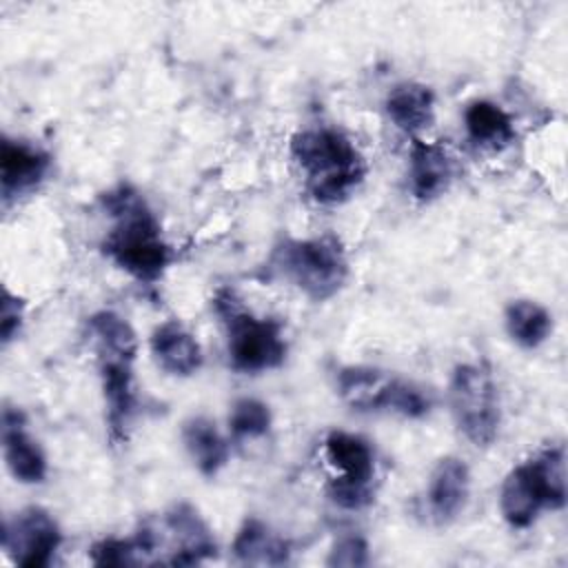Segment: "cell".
I'll return each mask as SVG.
<instances>
[{"label": "cell", "mask_w": 568, "mask_h": 568, "mask_svg": "<svg viewBox=\"0 0 568 568\" xmlns=\"http://www.w3.org/2000/svg\"><path fill=\"white\" fill-rule=\"evenodd\" d=\"M104 206L115 220L102 240L104 255L138 282L160 280L171 264V246L144 197L122 184L104 195Z\"/></svg>", "instance_id": "obj_1"}, {"label": "cell", "mask_w": 568, "mask_h": 568, "mask_svg": "<svg viewBox=\"0 0 568 568\" xmlns=\"http://www.w3.org/2000/svg\"><path fill=\"white\" fill-rule=\"evenodd\" d=\"M291 155L304 175L308 195L320 204L344 202L366 175L362 153L335 126L297 131L291 140Z\"/></svg>", "instance_id": "obj_2"}, {"label": "cell", "mask_w": 568, "mask_h": 568, "mask_svg": "<svg viewBox=\"0 0 568 568\" xmlns=\"http://www.w3.org/2000/svg\"><path fill=\"white\" fill-rule=\"evenodd\" d=\"M89 337L98 353L100 382L106 404V424L113 442L126 439V426L135 408L133 359L138 351L131 324L113 311L89 317Z\"/></svg>", "instance_id": "obj_3"}, {"label": "cell", "mask_w": 568, "mask_h": 568, "mask_svg": "<svg viewBox=\"0 0 568 568\" xmlns=\"http://www.w3.org/2000/svg\"><path fill=\"white\" fill-rule=\"evenodd\" d=\"M566 504L564 446H546L528 462L513 468L499 493V510L513 528H528L544 508Z\"/></svg>", "instance_id": "obj_4"}, {"label": "cell", "mask_w": 568, "mask_h": 568, "mask_svg": "<svg viewBox=\"0 0 568 568\" xmlns=\"http://www.w3.org/2000/svg\"><path fill=\"white\" fill-rule=\"evenodd\" d=\"M215 308L226 328V351L233 368L260 373L275 368L286 357L282 326L275 320L257 317L242 308L231 291H220Z\"/></svg>", "instance_id": "obj_5"}, {"label": "cell", "mask_w": 568, "mask_h": 568, "mask_svg": "<svg viewBox=\"0 0 568 568\" xmlns=\"http://www.w3.org/2000/svg\"><path fill=\"white\" fill-rule=\"evenodd\" d=\"M275 268L291 280L306 297L324 302L346 282L348 262L333 235L311 240H286L273 253Z\"/></svg>", "instance_id": "obj_6"}, {"label": "cell", "mask_w": 568, "mask_h": 568, "mask_svg": "<svg viewBox=\"0 0 568 568\" xmlns=\"http://www.w3.org/2000/svg\"><path fill=\"white\" fill-rule=\"evenodd\" d=\"M448 404L457 428L475 446H490L499 433V393L484 364L455 366L448 384Z\"/></svg>", "instance_id": "obj_7"}, {"label": "cell", "mask_w": 568, "mask_h": 568, "mask_svg": "<svg viewBox=\"0 0 568 568\" xmlns=\"http://www.w3.org/2000/svg\"><path fill=\"white\" fill-rule=\"evenodd\" d=\"M331 466L339 470L326 486L331 501L344 510H362L375 497V455L366 439L353 433L333 430L324 442Z\"/></svg>", "instance_id": "obj_8"}, {"label": "cell", "mask_w": 568, "mask_h": 568, "mask_svg": "<svg viewBox=\"0 0 568 568\" xmlns=\"http://www.w3.org/2000/svg\"><path fill=\"white\" fill-rule=\"evenodd\" d=\"M62 535L55 519L42 508H24L7 519L2 546L11 559L24 568H44L53 561Z\"/></svg>", "instance_id": "obj_9"}, {"label": "cell", "mask_w": 568, "mask_h": 568, "mask_svg": "<svg viewBox=\"0 0 568 568\" xmlns=\"http://www.w3.org/2000/svg\"><path fill=\"white\" fill-rule=\"evenodd\" d=\"M162 524L171 537L166 564L191 566L215 555V539L193 506L175 504L164 513Z\"/></svg>", "instance_id": "obj_10"}, {"label": "cell", "mask_w": 568, "mask_h": 568, "mask_svg": "<svg viewBox=\"0 0 568 568\" xmlns=\"http://www.w3.org/2000/svg\"><path fill=\"white\" fill-rule=\"evenodd\" d=\"M2 450L9 473L22 484H40L47 477V457L38 442L24 430L22 413L2 410Z\"/></svg>", "instance_id": "obj_11"}, {"label": "cell", "mask_w": 568, "mask_h": 568, "mask_svg": "<svg viewBox=\"0 0 568 568\" xmlns=\"http://www.w3.org/2000/svg\"><path fill=\"white\" fill-rule=\"evenodd\" d=\"M49 171V155L24 140L4 138L0 144V189L2 197L29 193L36 189Z\"/></svg>", "instance_id": "obj_12"}, {"label": "cell", "mask_w": 568, "mask_h": 568, "mask_svg": "<svg viewBox=\"0 0 568 568\" xmlns=\"http://www.w3.org/2000/svg\"><path fill=\"white\" fill-rule=\"evenodd\" d=\"M399 379L377 368L348 366L337 373V393L353 408L362 413L390 410Z\"/></svg>", "instance_id": "obj_13"}, {"label": "cell", "mask_w": 568, "mask_h": 568, "mask_svg": "<svg viewBox=\"0 0 568 568\" xmlns=\"http://www.w3.org/2000/svg\"><path fill=\"white\" fill-rule=\"evenodd\" d=\"M468 490H470V473L464 459L459 457L439 459L430 473V481L426 490L430 515L439 524L455 519L468 501Z\"/></svg>", "instance_id": "obj_14"}, {"label": "cell", "mask_w": 568, "mask_h": 568, "mask_svg": "<svg viewBox=\"0 0 568 568\" xmlns=\"http://www.w3.org/2000/svg\"><path fill=\"white\" fill-rule=\"evenodd\" d=\"M151 353L158 366L169 375L186 377L202 366V348L197 339L175 320L162 322L151 333Z\"/></svg>", "instance_id": "obj_15"}, {"label": "cell", "mask_w": 568, "mask_h": 568, "mask_svg": "<svg viewBox=\"0 0 568 568\" xmlns=\"http://www.w3.org/2000/svg\"><path fill=\"white\" fill-rule=\"evenodd\" d=\"M453 180V164L442 144L415 140L410 149V164H408V182L410 193L422 200L439 197Z\"/></svg>", "instance_id": "obj_16"}, {"label": "cell", "mask_w": 568, "mask_h": 568, "mask_svg": "<svg viewBox=\"0 0 568 568\" xmlns=\"http://www.w3.org/2000/svg\"><path fill=\"white\" fill-rule=\"evenodd\" d=\"M386 113L390 122L404 133H417L433 124L435 95L422 82H399L386 95Z\"/></svg>", "instance_id": "obj_17"}, {"label": "cell", "mask_w": 568, "mask_h": 568, "mask_svg": "<svg viewBox=\"0 0 568 568\" xmlns=\"http://www.w3.org/2000/svg\"><path fill=\"white\" fill-rule=\"evenodd\" d=\"M468 138L484 149H504L515 140L513 118L490 100H475L464 111Z\"/></svg>", "instance_id": "obj_18"}, {"label": "cell", "mask_w": 568, "mask_h": 568, "mask_svg": "<svg viewBox=\"0 0 568 568\" xmlns=\"http://www.w3.org/2000/svg\"><path fill=\"white\" fill-rule=\"evenodd\" d=\"M182 439L193 464L206 477H213L229 459L226 439L206 417H191L189 422H184Z\"/></svg>", "instance_id": "obj_19"}, {"label": "cell", "mask_w": 568, "mask_h": 568, "mask_svg": "<svg viewBox=\"0 0 568 568\" xmlns=\"http://www.w3.org/2000/svg\"><path fill=\"white\" fill-rule=\"evenodd\" d=\"M233 555L242 564L277 566L288 559V546L264 521L246 519L233 539Z\"/></svg>", "instance_id": "obj_20"}, {"label": "cell", "mask_w": 568, "mask_h": 568, "mask_svg": "<svg viewBox=\"0 0 568 568\" xmlns=\"http://www.w3.org/2000/svg\"><path fill=\"white\" fill-rule=\"evenodd\" d=\"M506 331L524 348H537L552 328L550 313L532 300H515L506 306Z\"/></svg>", "instance_id": "obj_21"}, {"label": "cell", "mask_w": 568, "mask_h": 568, "mask_svg": "<svg viewBox=\"0 0 568 568\" xmlns=\"http://www.w3.org/2000/svg\"><path fill=\"white\" fill-rule=\"evenodd\" d=\"M229 428L237 439L264 437L271 428V410L260 399L242 397L233 404L229 413Z\"/></svg>", "instance_id": "obj_22"}, {"label": "cell", "mask_w": 568, "mask_h": 568, "mask_svg": "<svg viewBox=\"0 0 568 568\" xmlns=\"http://www.w3.org/2000/svg\"><path fill=\"white\" fill-rule=\"evenodd\" d=\"M95 566H138L140 555L133 539H102L91 548Z\"/></svg>", "instance_id": "obj_23"}, {"label": "cell", "mask_w": 568, "mask_h": 568, "mask_svg": "<svg viewBox=\"0 0 568 568\" xmlns=\"http://www.w3.org/2000/svg\"><path fill=\"white\" fill-rule=\"evenodd\" d=\"M328 566H346V568H355V566H366L368 564V546L362 537L357 535H351V537H342L328 559H326Z\"/></svg>", "instance_id": "obj_24"}, {"label": "cell", "mask_w": 568, "mask_h": 568, "mask_svg": "<svg viewBox=\"0 0 568 568\" xmlns=\"http://www.w3.org/2000/svg\"><path fill=\"white\" fill-rule=\"evenodd\" d=\"M20 324H22V302L13 297L9 291H4L2 315H0V333L4 344L13 339V335L20 331Z\"/></svg>", "instance_id": "obj_25"}]
</instances>
